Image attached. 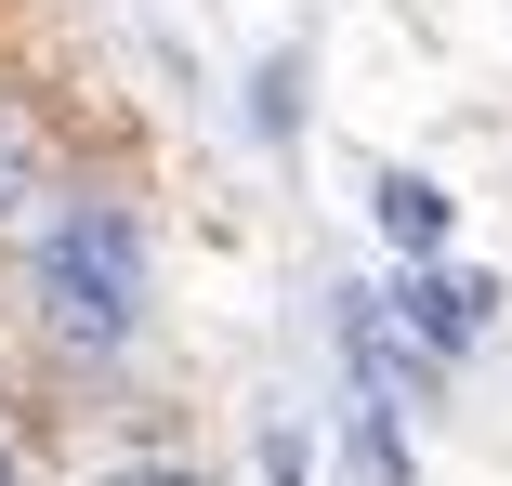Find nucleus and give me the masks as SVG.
<instances>
[{"label":"nucleus","mask_w":512,"mask_h":486,"mask_svg":"<svg viewBox=\"0 0 512 486\" xmlns=\"http://www.w3.org/2000/svg\"><path fill=\"white\" fill-rule=\"evenodd\" d=\"M250 132H263V145H289V132H302V53H276V66L250 79Z\"/></svg>","instance_id":"423d86ee"},{"label":"nucleus","mask_w":512,"mask_h":486,"mask_svg":"<svg viewBox=\"0 0 512 486\" xmlns=\"http://www.w3.org/2000/svg\"><path fill=\"white\" fill-rule=\"evenodd\" d=\"M106 486H211V473H197V460H119Z\"/></svg>","instance_id":"6e6552de"},{"label":"nucleus","mask_w":512,"mask_h":486,"mask_svg":"<svg viewBox=\"0 0 512 486\" xmlns=\"http://www.w3.org/2000/svg\"><path fill=\"white\" fill-rule=\"evenodd\" d=\"M342 368H355V408H434V395H447V368L381 316V289H368V276L342 289Z\"/></svg>","instance_id":"7ed1b4c3"},{"label":"nucleus","mask_w":512,"mask_h":486,"mask_svg":"<svg viewBox=\"0 0 512 486\" xmlns=\"http://www.w3.org/2000/svg\"><path fill=\"white\" fill-rule=\"evenodd\" d=\"M40 211H53V158L27 119H0V224H40Z\"/></svg>","instance_id":"39448f33"},{"label":"nucleus","mask_w":512,"mask_h":486,"mask_svg":"<svg viewBox=\"0 0 512 486\" xmlns=\"http://www.w3.org/2000/svg\"><path fill=\"white\" fill-rule=\"evenodd\" d=\"M368 211H381V237H394L407 263H434V250H447V184H434V171H381V184H368Z\"/></svg>","instance_id":"20e7f679"},{"label":"nucleus","mask_w":512,"mask_h":486,"mask_svg":"<svg viewBox=\"0 0 512 486\" xmlns=\"http://www.w3.org/2000/svg\"><path fill=\"white\" fill-rule=\"evenodd\" d=\"M263 486H302V434H263Z\"/></svg>","instance_id":"1a4fd4ad"},{"label":"nucleus","mask_w":512,"mask_h":486,"mask_svg":"<svg viewBox=\"0 0 512 486\" xmlns=\"http://www.w3.org/2000/svg\"><path fill=\"white\" fill-rule=\"evenodd\" d=\"M381 316L421 342L434 368H460L486 329H499V276H460V263H407V276H381Z\"/></svg>","instance_id":"f03ea898"},{"label":"nucleus","mask_w":512,"mask_h":486,"mask_svg":"<svg viewBox=\"0 0 512 486\" xmlns=\"http://www.w3.org/2000/svg\"><path fill=\"white\" fill-rule=\"evenodd\" d=\"M158 303V263H145V211L106 198V184H79V198L40 211V329L66 355H119Z\"/></svg>","instance_id":"f257e3e1"},{"label":"nucleus","mask_w":512,"mask_h":486,"mask_svg":"<svg viewBox=\"0 0 512 486\" xmlns=\"http://www.w3.org/2000/svg\"><path fill=\"white\" fill-rule=\"evenodd\" d=\"M355 473H368V486H407V434H394V408H355Z\"/></svg>","instance_id":"0eeeda50"},{"label":"nucleus","mask_w":512,"mask_h":486,"mask_svg":"<svg viewBox=\"0 0 512 486\" xmlns=\"http://www.w3.org/2000/svg\"><path fill=\"white\" fill-rule=\"evenodd\" d=\"M0 486H14V447H0Z\"/></svg>","instance_id":"9d476101"}]
</instances>
